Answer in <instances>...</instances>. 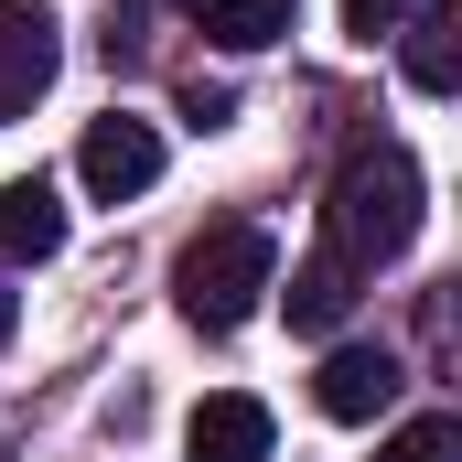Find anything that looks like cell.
Masks as SVG:
<instances>
[{"label":"cell","mask_w":462,"mask_h":462,"mask_svg":"<svg viewBox=\"0 0 462 462\" xmlns=\"http://www.w3.org/2000/svg\"><path fill=\"white\" fill-rule=\"evenodd\" d=\"M11 323H22V301H11V291H0V345H11Z\"/></svg>","instance_id":"cell-13"},{"label":"cell","mask_w":462,"mask_h":462,"mask_svg":"<svg viewBox=\"0 0 462 462\" xmlns=\"http://www.w3.org/2000/svg\"><path fill=\"white\" fill-rule=\"evenodd\" d=\"M398 65H409V87H420V97H452V87H462V11H452V0L409 11V32H398Z\"/></svg>","instance_id":"cell-8"},{"label":"cell","mask_w":462,"mask_h":462,"mask_svg":"<svg viewBox=\"0 0 462 462\" xmlns=\"http://www.w3.org/2000/svg\"><path fill=\"white\" fill-rule=\"evenodd\" d=\"M269 409L247 398V387H216V398H194V420H183V452L194 462H269Z\"/></svg>","instance_id":"cell-5"},{"label":"cell","mask_w":462,"mask_h":462,"mask_svg":"<svg viewBox=\"0 0 462 462\" xmlns=\"http://www.w3.org/2000/svg\"><path fill=\"white\" fill-rule=\"evenodd\" d=\"M65 247V205H54V183L32 172V183H0V269H32V258H54Z\"/></svg>","instance_id":"cell-7"},{"label":"cell","mask_w":462,"mask_h":462,"mask_svg":"<svg viewBox=\"0 0 462 462\" xmlns=\"http://www.w3.org/2000/svg\"><path fill=\"white\" fill-rule=\"evenodd\" d=\"M345 312H355V269L345 258H301V269H291V323H301V334H334Z\"/></svg>","instance_id":"cell-10"},{"label":"cell","mask_w":462,"mask_h":462,"mask_svg":"<svg viewBox=\"0 0 462 462\" xmlns=\"http://www.w3.org/2000/svg\"><path fill=\"white\" fill-rule=\"evenodd\" d=\"M312 398H323V420H376L398 398V355L387 345H334L323 376H312Z\"/></svg>","instance_id":"cell-6"},{"label":"cell","mask_w":462,"mask_h":462,"mask_svg":"<svg viewBox=\"0 0 462 462\" xmlns=\"http://www.w3.org/2000/svg\"><path fill=\"white\" fill-rule=\"evenodd\" d=\"M409 11H420V0H345V32H355V43H387Z\"/></svg>","instance_id":"cell-12"},{"label":"cell","mask_w":462,"mask_h":462,"mask_svg":"<svg viewBox=\"0 0 462 462\" xmlns=\"http://www.w3.org/2000/svg\"><path fill=\"white\" fill-rule=\"evenodd\" d=\"M76 183H87L97 205L151 194V183H162V129H151V118H129V108L87 118V140H76Z\"/></svg>","instance_id":"cell-3"},{"label":"cell","mask_w":462,"mask_h":462,"mask_svg":"<svg viewBox=\"0 0 462 462\" xmlns=\"http://www.w3.org/2000/svg\"><path fill=\"white\" fill-rule=\"evenodd\" d=\"M376 462H462V420L452 409H430V420H409V430H387Z\"/></svg>","instance_id":"cell-11"},{"label":"cell","mask_w":462,"mask_h":462,"mask_svg":"<svg viewBox=\"0 0 462 462\" xmlns=\"http://www.w3.org/2000/svg\"><path fill=\"white\" fill-rule=\"evenodd\" d=\"M291 22H301V0H194V32L226 54H269Z\"/></svg>","instance_id":"cell-9"},{"label":"cell","mask_w":462,"mask_h":462,"mask_svg":"<svg viewBox=\"0 0 462 462\" xmlns=\"http://www.w3.org/2000/svg\"><path fill=\"white\" fill-rule=\"evenodd\" d=\"M409 236H420V162H409L398 140L345 151V172H334V194H323V258H345L355 280H365V269H387Z\"/></svg>","instance_id":"cell-1"},{"label":"cell","mask_w":462,"mask_h":462,"mask_svg":"<svg viewBox=\"0 0 462 462\" xmlns=\"http://www.w3.org/2000/svg\"><path fill=\"white\" fill-rule=\"evenodd\" d=\"M65 43H54V11L43 0H0V118H22L43 87H54Z\"/></svg>","instance_id":"cell-4"},{"label":"cell","mask_w":462,"mask_h":462,"mask_svg":"<svg viewBox=\"0 0 462 462\" xmlns=\"http://www.w3.org/2000/svg\"><path fill=\"white\" fill-rule=\"evenodd\" d=\"M269 291H280V247H269V226H247V216L205 226L172 258V301H183V323H205V334H236Z\"/></svg>","instance_id":"cell-2"}]
</instances>
